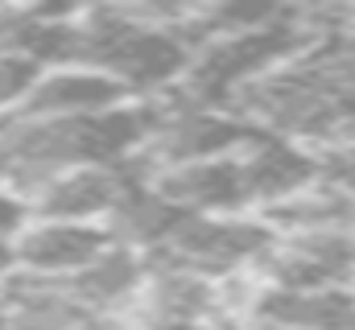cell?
<instances>
[{
  "instance_id": "cell-1",
  "label": "cell",
  "mask_w": 355,
  "mask_h": 330,
  "mask_svg": "<svg viewBox=\"0 0 355 330\" xmlns=\"http://www.w3.org/2000/svg\"><path fill=\"white\" fill-rule=\"evenodd\" d=\"M268 244L272 232L257 215H182L153 256L219 285L236 272H248Z\"/></svg>"
},
{
  "instance_id": "cell-2",
  "label": "cell",
  "mask_w": 355,
  "mask_h": 330,
  "mask_svg": "<svg viewBox=\"0 0 355 330\" xmlns=\"http://www.w3.org/2000/svg\"><path fill=\"white\" fill-rule=\"evenodd\" d=\"M141 169L128 162L112 165H75L62 173L42 177L37 186H29L21 194L29 219H62V223H99L107 215V207L120 198V190L128 182H137Z\"/></svg>"
},
{
  "instance_id": "cell-3",
  "label": "cell",
  "mask_w": 355,
  "mask_h": 330,
  "mask_svg": "<svg viewBox=\"0 0 355 330\" xmlns=\"http://www.w3.org/2000/svg\"><path fill=\"white\" fill-rule=\"evenodd\" d=\"M236 165H240V190H244L248 215H261V211L302 194L306 186L318 182V162L306 145L285 141V137H268V132H257L236 153Z\"/></svg>"
},
{
  "instance_id": "cell-4",
  "label": "cell",
  "mask_w": 355,
  "mask_h": 330,
  "mask_svg": "<svg viewBox=\"0 0 355 330\" xmlns=\"http://www.w3.org/2000/svg\"><path fill=\"white\" fill-rule=\"evenodd\" d=\"M107 248L99 223H62V219H25V227L12 236L17 272L42 277V281H67L83 264H91Z\"/></svg>"
},
{
  "instance_id": "cell-5",
  "label": "cell",
  "mask_w": 355,
  "mask_h": 330,
  "mask_svg": "<svg viewBox=\"0 0 355 330\" xmlns=\"http://www.w3.org/2000/svg\"><path fill=\"white\" fill-rule=\"evenodd\" d=\"M0 330H116L83 310L62 281H42L12 272L0 285Z\"/></svg>"
},
{
  "instance_id": "cell-6",
  "label": "cell",
  "mask_w": 355,
  "mask_h": 330,
  "mask_svg": "<svg viewBox=\"0 0 355 330\" xmlns=\"http://www.w3.org/2000/svg\"><path fill=\"white\" fill-rule=\"evenodd\" d=\"M145 182L170 207H178L182 215H248L244 211V190H240L236 153L232 157H215V162L157 169Z\"/></svg>"
},
{
  "instance_id": "cell-7",
  "label": "cell",
  "mask_w": 355,
  "mask_h": 330,
  "mask_svg": "<svg viewBox=\"0 0 355 330\" xmlns=\"http://www.w3.org/2000/svg\"><path fill=\"white\" fill-rule=\"evenodd\" d=\"M120 103H132L112 79L87 67H50L42 71L33 91L25 95L17 116L29 120H71V116H99Z\"/></svg>"
},
{
  "instance_id": "cell-8",
  "label": "cell",
  "mask_w": 355,
  "mask_h": 330,
  "mask_svg": "<svg viewBox=\"0 0 355 330\" xmlns=\"http://www.w3.org/2000/svg\"><path fill=\"white\" fill-rule=\"evenodd\" d=\"M268 330H355V289H318V293H281L261 289L252 293L244 318Z\"/></svg>"
},
{
  "instance_id": "cell-9",
  "label": "cell",
  "mask_w": 355,
  "mask_h": 330,
  "mask_svg": "<svg viewBox=\"0 0 355 330\" xmlns=\"http://www.w3.org/2000/svg\"><path fill=\"white\" fill-rule=\"evenodd\" d=\"M182 211L170 207L145 177L128 182L120 190V198L107 207V215L99 219V232L107 236V244L128 248L137 256H153L157 248L170 240V232L178 227Z\"/></svg>"
},
{
  "instance_id": "cell-10",
  "label": "cell",
  "mask_w": 355,
  "mask_h": 330,
  "mask_svg": "<svg viewBox=\"0 0 355 330\" xmlns=\"http://www.w3.org/2000/svg\"><path fill=\"white\" fill-rule=\"evenodd\" d=\"M141 272H145V260H141L137 252L107 244L91 264H83L75 277H67L62 289H67L83 310H91L95 318L120 322V314L128 310V302H132L137 289H141Z\"/></svg>"
},
{
  "instance_id": "cell-11",
  "label": "cell",
  "mask_w": 355,
  "mask_h": 330,
  "mask_svg": "<svg viewBox=\"0 0 355 330\" xmlns=\"http://www.w3.org/2000/svg\"><path fill=\"white\" fill-rule=\"evenodd\" d=\"M37 75H42L37 62H29L21 54H0V120L21 112V103L33 91Z\"/></svg>"
},
{
  "instance_id": "cell-12",
  "label": "cell",
  "mask_w": 355,
  "mask_h": 330,
  "mask_svg": "<svg viewBox=\"0 0 355 330\" xmlns=\"http://www.w3.org/2000/svg\"><path fill=\"white\" fill-rule=\"evenodd\" d=\"M314 162H318V177H322L327 186H335V190H343V194L355 198V137L318 149Z\"/></svg>"
},
{
  "instance_id": "cell-13",
  "label": "cell",
  "mask_w": 355,
  "mask_h": 330,
  "mask_svg": "<svg viewBox=\"0 0 355 330\" xmlns=\"http://www.w3.org/2000/svg\"><path fill=\"white\" fill-rule=\"evenodd\" d=\"M25 219H29V211H25V202L17 198V194H8L4 186H0V240H12L21 227H25Z\"/></svg>"
},
{
  "instance_id": "cell-14",
  "label": "cell",
  "mask_w": 355,
  "mask_h": 330,
  "mask_svg": "<svg viewBox=\"0 0 355 330\" xmlns=\"http://www.w3.org/2000/svg\"><path fill=\"white\" fill-rule=\"evenodd\" d=\"M17 272V260H12V240H0V285Z\"/></svg>"
}]
</instances>
